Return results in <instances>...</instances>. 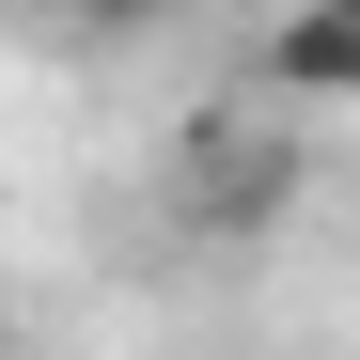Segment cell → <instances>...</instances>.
Returning <instances> with one entry per match:
<instances>
[{"instance_id":"1","label":"cell","mask_w":360,"mask_h":360,"mask_svg":"<svg viewBox=\"0 0 360 360\" xmlns=\"http://www.w3.org/2000/svg\"><path fill=\"white\" fill-rule=\"evenodd\" d=\"M266 79L297 110H360V0H282L266 16Z\"/></svg>"},{"instance_id":"2","label":"cell","mask_w":360,"mask_h":360,"mask_svg":"<svg viewBox=\"0 0 360 360\" xmlns=\"http://www.w3.org/2000/svg\"><path fill=\"white\" fill-rule=\"evenodd\" d=\"M79 16H172V0H79Z\"/></svg>"}]
</instances>
